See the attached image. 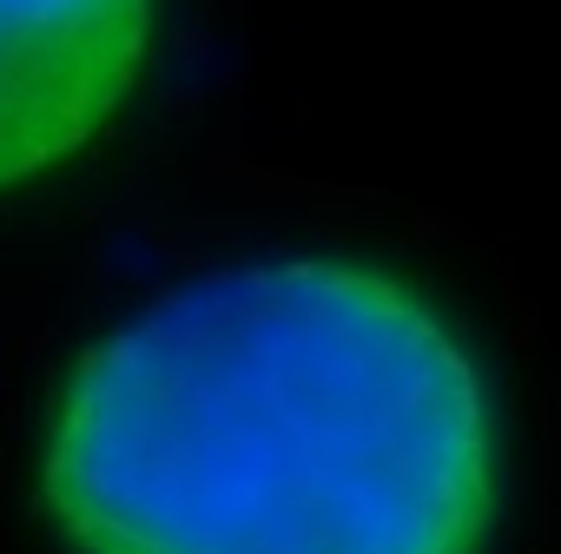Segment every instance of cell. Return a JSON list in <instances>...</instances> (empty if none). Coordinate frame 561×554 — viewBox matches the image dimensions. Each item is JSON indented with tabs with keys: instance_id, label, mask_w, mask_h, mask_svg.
<instances>
[{
	"instance_id": "7a4b0ae2",
	"label": "cell",
	"mask_w": 561,
	"mask_h": 554,
	"mask_svg": "<svg viewBox=\"0 0 561 554\" xmlns=\"http://www.w3.org/2000/svg\"><path fill=\"white\" fill-rule=\"evenodd\" d=\"M159 0H0V192L80 159L133 100Z\"/></svg>"
},
{
	"instance_id": "6da1fadb",
	"label": "cell",
	"mask_w": 561,
	"mask_h": 554,
	"mask_svg": "<svg viewBox=\"0 0 561 554\" xmlns=\"http://www.w3.org/2000/svg\"><path fill=\"white\" fill-rule=\"evenodd\" d=\"M502 436L469 337L351 257L225 264L73 357L41 501L73 554H482Z\"/></svg>"
}]
</instances>
